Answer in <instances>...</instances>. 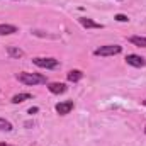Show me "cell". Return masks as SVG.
<instances>
[{"mask_svg":"<svg viewBox=\"0 0 146 146\" xmlns=\"http://www.w3.org/2000/svg\"><path fill=\"white\" fill-rule=\"evenodd\" d=\"M17 80L24 85H29V87H34V85H41V83H46L48 78L41 73H29V72H21L17 73Z\"/></svg>","mask_w":146,"mask_h":146,"instance_id":"obj_1","label":"cell"},{"mask_svg":"<svg viewBox=\"0 0 146 146\" xmlns=\"http://www.w3.org/2000/svg\"><path fill=\"white\" fill-rule=\"evenodd\" d=\"M122 51V48L119 44H106V46H100L94 51L95 56H114V54H119Z\"/></svg>","mask_w":146,"mask_h":146,"instance_id":"obj_2","label":"cell"},{"mask_svg":"<svg viewBox=\"0 0 146 146\" xmlns=\"http://www.w3.org/2000/svg\"><path fill=\"white\" fill-rule=\"evenodd\" d=\"M33 63L39 66V68H46V70H53V68H56L58 65H60V60H56V58H34L33 60Z\"/></svg>","mask_w":146,"mask_h":146,"instance_id":"obj_3","label":"cell"},{"mask_svg":"<svg viewBox=\"0 0 146 146\" xmlns=\"http://www.w3.org/2000/svg\"><path fill=\"white\" fill-rule=\"evenodd\" d=\"M126 63L131 65V66H134V68H143V66H146V60L143 56H139V54H127L126 56Z\"/></svg>","mask_w":146,"mask_h":146,"instance_id":"obj_4","label":"cell"},{"mask_svg":"<svg viewBox=\"0 0 146 146\" xmlns=\"http://www.w3.org/2000/svg\"><path fill=\"white\" fill-rule=\"evenodd\" d=\"M75 107V104H73V100H65V102H60V104H56V112L60 114V115H66V114H70Z\"/></svg>","mask_w":146,"mask_h":146,"instance_id":"obj_5","label":"cell"},{"mask_svg":"<svg viewBox=\"0 0 146 146\" xmlns=\"http://www.w3.org/2000/svg\"><path fill=\"white\" fill-rule=\"evenodd\" d=\"M48 90H49L51 94L60 95V94H65V92L68 90V87H66L65 83H60V82H51V83H48Z\"/></svg>","mask_w":146,"mask_h":146,"instance_id":"obj_6","label":"cell"},{"mask_svg":"<svg viewBox=\"0 0 146 146\" xmlns=\"http://www.w3.org/2000/svg\"><path fill=\"white\" fill-rule=\"evenodd\" d=\"M78 22H80L85 29H104L102 24H99V22H95V21H92V19H88V17H80Z\"/></svg>","mask_w":146,"mask_h":146,"instance_id":"obj_7","label":"cell"},{"mask_svg":"<svg viewBox=\"0 0 146 146\" xmlns=\"http://www.w3.org/2000/svg\"><path fill=\"white\" fill-rule=\"evenodd\" d=\"M17 33V27L12 26V24H0V36H10V34H15Z\"/></svg>","mask_w":146,"mask_h":146,"instance_id":"obj_8","label":"cell"},{"mask_svg":"<svg viewBox=\"0 0 146 146\" xmlns=\"http://www.w3.org/2000/svg\"><path fill=\"white\" fill-rule=\"evenodd\" d=\"M66 78H68V82L76 83V82H80L83 78V72L82 70H70V72L66 73Z\"/></svg>","mask_w":146,"mask_h":146,"instance_id":"obj_9","label":"cell"},{"mask_svg":"<svg viewBox=\"0 0 146 146\" xmlns=\"http://www.w3.org/2000/svg\"><path fill=\"white\" fill-rule=\"evenodd\" d=\"M7 53H9L10 58H22L24 56V51L21 48H15V46H9L7 48Z\"/></svg>","mask_w":146,"mask_h":146,"instance_id":"obj_10","label":"cell"},{"mask_svg":"<svg viewBox=\"0 0 146 146\" xmlns=\"http://www.w3.org/2000/svg\"><path fill=\"white\" fill-rule=\"evenodd\" d=\"M131 44H134V46H139V48H146V37L143 36H131L127 39Z\"/></svg>","mask_w":146,"mask_h":146,"instance_id":"obj_11","label":"cell"},{"mask_svg":"<svg viewBox=\"0 0 146 146\" xmlns=\"http://www.w3.org/2000/svg\"><path fill=\"white\" fill-rule=\"evenodd\" d=\"M29 99H33L31 94H17V95L12 97V104H21L24 100H29Z\"/></svg>","mask_w":146,"mask_h":146,"instance_id":"obj_12","label":"cell"},{"mask_svg":"<svg viewBox=\"0 0 146 146\" xmlns=\"http://www.w3.org/2000/svg\"><path fill=\"white\" fill-rule=\"evenodd\" d=\"M14 129V126L7 121V119H3V117H0V131H5V133H10Z\"/></svg>","mask_w":146,"mask_h":146,"instance_id":"obj_13","label":"cell"},{"mask_svg":"<svg viewBox=\"0 0 146 146\" xmlns=\"http://www.w3.org/2000/svg\"><path fill=\"white\" fill-rule=\"evenodd\" d=\"M114 19H115L117 22H127V21H129V19H127V15H124V14H117Z\"/></svg>","mask_w":146,"mask_h":146,"instance_id":"obj_14","label":"cell"},{"mask_svg":"<svg viewBox=\"0 0 146 146\" xmlns=\"http://www.w3.org/2000/svg\"><path fill=\"white\" fill-rule=\"evenodd\" d=\"M34 112H37V107H33V109H29V114H34Z\"/></svg>","mask_w":146,"mask_h":146,"instance_id":"obj_15","label":"cell"},{"mask_svg":"<svg viewBox=\"0 0 146 146\" xmlns=\"http://www.w3.org/2000/svg\"><path fill=\"white\" fill-rule=\"evenodd\" d=\"M0 146H12V145H7V143H0Z\"/></svg>","mask_w":146,"mask_h":146,"instance_id":"obj_16","label":"cell"},{"mask_svg":"<svg viewBox=\"0 0 146 146\" xmlns=\"http://www.w3.org/2000/svg\"><path fill=\"white\" fill-rule=\"evenodd\" d=\"M145 134H146V127H145Z\"/></svg>","mask_w":146,"mask_h":146,"instance_id":"obj_17","label":"cell"}]
</instances>
